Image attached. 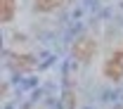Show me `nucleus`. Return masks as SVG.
Segmentation results:
<instances>
[{
  "label": "nucleus",
  "mask_w": 123,
  "mask_h": 109,
  "mask_svg": "<svg viewBox=\"0 0 123 109\" xmlns=\"http://www.w3.org/2000/svg\"><path fill=\"white\" fill-rule=\"evenodd\" d=\"M104 76L111 78V81H121L123 78V45L107 59V64H104Z\"/></svg>",
  "instance_id": "nucleus-1"
},
{
  "label": "nucleus",
  "mask_w": 123,
  "mask_h": 109,
  "mask_svg": "<svg viewBox=\"0 0 123 109\" xmlns=\"http://www.w3.org/2000/svg\"><path fill=\"white\" fill-rule=\"evenodd\" d=\"M74 55H76L80 62H88L92 55H95V43L88 40V38H80L76 45H74Z\"/></svg>",
  "instance_id": "nucleus-2"
},
{
  "label": "nucleus",
  "mask_w": 123,
  "mask_h": 109,
  "mask_svg": "<svg viewBox=\"0 0 123 109\" xmlns=\"http://www.w3.org/2000/svg\"><path fill=\"white\" fill-rule=\"evenodd\" d=\"M64 5V0H36V10L38 12H52Z\"/></svg>",
  "instance_id": "nucleus-3"
},
{
  "label": "nucleus",
  "mask_w": 123,
  "mask_h": 109,
  "mask_svg": "<svg viewBox=\"0 0 123 109\" xmlns=\"http://www.w3.org/2000/svg\"><path fill=\"white\" fill-rule=\"evenodd\" d=\"M14 5L17 0H0V7H2V21H10L12 17H14Z\"/></svg>",
  "instance_id": "nucleus-4"
}]
</instances>
